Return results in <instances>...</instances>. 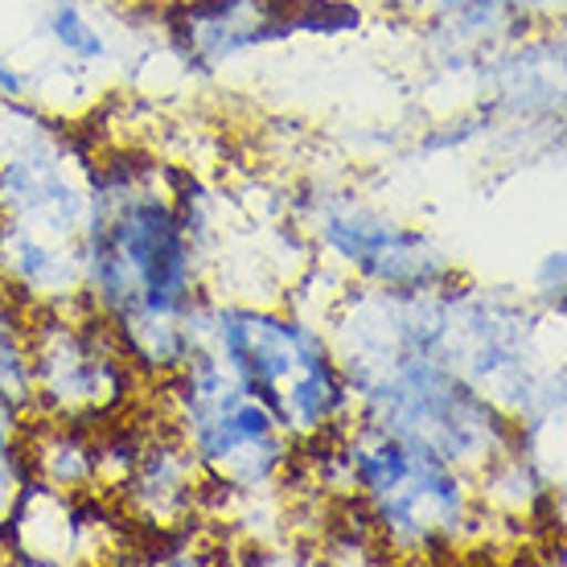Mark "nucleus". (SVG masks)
I'll use <instances>...</instances> for the list:
<instances>
[{"label":"nucleus","mask_w":567,"mask_h":567,"mask_svg":"<svg viewBox=\"0 0 567 567\" xmlns=\"http://www.w3.org/2000/svg\"><path fill=\"white\" fill-rule=\"evenodd\" d=\"M148 173L112 165L86 177L79 264L83 300L115 329L132 367L169 379L194 354L185 317L202 297V264L173 194Z\"/></svg>","instance_id":"nucleus-1"},{"label":"nucleus","mask_w":567,"mask_h":567,"mask_svg":"<svg viewBox=\"0 0 567 567\" xmlns=\"http://www.w3.org/2000/svg\"><path fill=\"white\" fill-rule=\"evenodd\" d=\"M169 427L206 473L239 494H259L280 482L297 456V440L284 436L268 403L247 395L210 350L185 358L169 374Z\"/></svg>","instance_id":"nucleus-2"},{"label":"nucleus","mask_w":567,"mask_h":567,"mask_svg":"<svg viewBox=\"0 0 567 567\" xmlns=\"http://www.w3.org/2000/svg\"><path fill=\"white\" fill-rule=\"evenodd\" d=\"M33 408L42 415L91 424L132 403L136 367L115 329L91 305L29 309L25 321Z\"/></svg>","instance_id":"nucleus-3"},{"label":"nucleus","mask_w":567,"mask_h":567,"mask_svg":"<svg viewBox=\"0 0 567 567\" xmlns=\"http://www.w3.org/2000/svg\"><path fill=\"white\" fill-rule=\"evenodd\" d=\"M383 551L440 559L456 555L477 530V494L468 489L465 473L415 449L408 473L383 494L362 502ZM391 555V559H395Z\"/></svg>","instance_id":"nucleus-4"},{"label":"nucleus","mask_w":567,"mask_h":567,"mask_svg":"<svg viewBox=\"0 0 567 567\" xmlns=\"http://www.w3.org/2000/svg\"><path fill=\"white\" fill-rule=\"evenodd\" d=\"M0 280L25 309L86 305L79 239H54L13 218H0Z\"/></svg>","instance_id":"nucleus-5"},{"label":"nucleus","mask_w":567,"mask_h":567,"mask_svg":"<svg viewBox=\"0 0 567 567\" xmlns=\"http://www.w3.org/2000/svg\"><path fill=\"white\" fill-rule=\"evenodd\" d=\"M202 465L194 453L182 444V436L169 427V436H148L136 468L128 473L124 489V506H128L144 526L156 530H173L185 523V514L194 511L198 497Z\"/></svg>","instance_id":"nucleus-6"},{"label":"nucleus","mask_w":567,"mask_h":567,"mask_svg":"<svg viewBox=\"0 0 567 567\" xmlns=\"http://www.w3.org/2000/svg\"><path fill=\"white\" fill-rule=\"evenodd\" d=\"M25 444L29 468L38 482L62 489V494L95 489V432H91V424L38 415L25 424Z\"/></svg>","instance_id":"nucleus-7"},{"label":"nucleus","mask_w":567,"mask_h":567,"mask_svg":"<svg viewBox=\"0 0 567 567\" xmlns=\"http://www.w3.org/2000/svg\"><path fill=\"white\" fill-rule=\"evenodd\" d=\"M45 29L62 54H71L74 62H107V38L100 25H91V17L79 9V0H54Z\"/></svg>","instance_id":"nucleus-8"},{"label":"nucleus","mask_w":567,"mask_h":567,"mask_svg":"<svg viewBox=\"0 0 567 567\" xmlns=\"http://www.w3.org/2000/svg\"><path fill=\"white\" fill-rule=\"evenodd\" d=\"M502 4L523 25H530V21H551V17L564 13V0H502Z\"/></svg>","instance_id":"nucleus-9"},{"label":"nucleus","mask_w":567,"mask_h":567,"mask_svg":"<svg viewBox=\"0 0 567 567\" xmlns=\"http://www.w3.org/2000/svg\"><path fill=\"white\" fill-rule=\"evenodd\" d=\"M29 79L21 71H13L4 58H0V100H25Z\"/></svg>","instance_id":"nucleus-10"}]
</instances>
